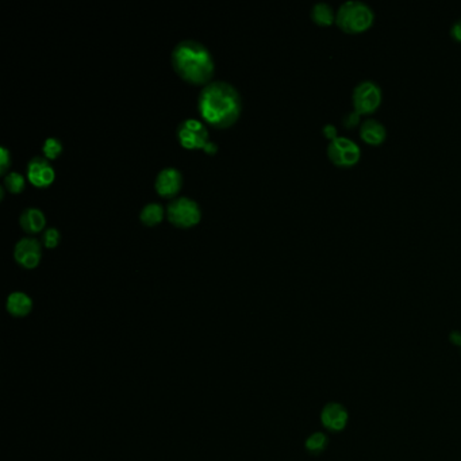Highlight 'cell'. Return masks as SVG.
Masks as SVG:
<instances>
[{
  "mask_svg": "<svg viewBox=\"0 0 461 461\" xmlns=\"http://www.w3.org/2000/svg\"><path fill=\"white\" fill-rule=\"evenodd\" d=\"M28 176L32 185L38 187L50 185L55 179V169L48 158L34 157L28 165Z\"/></svg>",
  "mask_w": 461,
  "mask_h": 461,
  "instance_id": "cell-11",
  "label": "cell"
},
{
  "mask_svg": "<svg viewBox=\"0 0 461 461\" xmlns=\"http://www.w3.org/2000/svg\"><path fill=\"white\" fill-rule=\"evenodd\" d=\"M172 65L180 77L195 84L206 83L214 73V60L209 49L192 39H185L175 46Z\"/></svg>",
  "mask_w": 461,
  "mask_h": 461,
  "instance_id": "cell-2",
  "label": "cell"
},
{
  "mask_svg": "<svg viewBox=\"0 0 461 461\" xmlns=\"http://www.w3.org/2000/svg\"><path fill=\"white\" fill-rule=\"evenodd\" d=\"M162 216H164V209L158 203H148L147 206H144L140 214L141 220L148 226H153L156 223H158L162 219Z\"/></svg>",
  "mask_w": 461,
  "mask_h": 461,
  "instance_id": "cell-17",
  "label": "cell"
},
{
  "mask_svg": "<svg viewBox=\"0 0 461 461\" xmlns=\"http://www.w3.org/2000/svg\"><path fill=\"white\" fill-rule=\"evenodd\" d=\"M178 137L185 148H205L209 142V131L207 127L198 121L188 118L179 124Z\"/></svg>",
  "mask_w": 461,
  "mask_h": 461,
  "instance_id": "cell-7",
  "label": "cell"
},
{
  "mask_svg": "<svg viewBox=\"0 0 461 461\" xmlns=\"http://www.w3.org/2000/svg\"><path fill=\"white\" fill-rule=\"evenodd\" d=\"M348 410L344 407V404L337 402L328 403L321 411V422L328 431L335 433L344 431L348 425Z\"/></svg>",
  "mask_w": 461,
  "mask_h": 461,
  "instance_id": "cell-8",
  "label": "cell"
},
{
  "mask_svg": "<svg viewBox=\"0 0 461 461\" xmlns=\"http://www.w3.org/2000/svg\"><path fill=\"white\" fill-rule=\"evenodd\" d=\"M383 91L375 80H363L356 84L352 93L353 109L360 114H372L382 104Z\"/></svg>",
  "mask_w": 461,
  "mask_h": 461,
  "instance_id": "cell-4",
  "label": "cell"
},
{
  "mask_svg": "<svg viewBox=\"0 0 461 461\" xmlns=\"http://www.w3.org/2000/svg\"><path fill=\"white\" fill-rule=\"evenodd\" d=\"M0 154H1L0 169H1V172H4L6 168H7V165H8V161H10V154H8V151L6 148H0Z\"/></svg>",
  "mask_w": 461,
  "mask_h": 461,
  "instance_id": "cell-24",
  "label": "cell"
},
{
  "mask_svg": "<svg viewBox=\"0 0 461 461\" xmlns=\"http://www.w3.org/2000/svg\"><path fill=\"white\" fill-rule=\"evenodd\" d=\"M14 254L19 264L32 268L41 258V244L32 237H23L17 243Z\"/></svg>",
  "mask_w": 461,
  "mask_h": 461,
  "instance_id": "cell-9",
  "label": "cell"
},
{
  "mask_svg": "<svg viewBox=\"0 0 461 461\" xmlns=\"http://www.w3.org/2000/svg\"><path fill=\"white\" fill-rule=\"evenodd\" d=\"M4 185L7 187L8 191H11L14 194H18L19 191H22V188L25 185V179L18 172H10L4 179Z\"/></svg>",
  "mask_w": 461,
  "mask_h": 461,
  "instance_id": "cell-18",
  "label": "cell"
},
{
  "mask_svg": "<svg viewBox=\"0 0 461 461\" xmlns=\"http://www.w3.org/2000/svg\"><path fill=\"white\" fill-rule=\"evenodd\" d=\"M449 339H451V342L452 344H455V345H458V346H461V333L460 332H458V330H455V332H452L451 335H449Z\"/></svg>",
  "mask_w": 461,
  "mask_h": 461,
  "instance_id": "cell-25",
  "label": "cell"
},
{
  "mask_svg": "<svg viewBox=\"0 0 461 461\" xmlns=\"http://www.w3.org/2000/svg\"><path fill=\"white\" fill-rule=\"evenodd\" d=\"M168 218L179 227H188L199 222L200 209L195 200L180 196L168 205Z\"/></svg>",
  "mask_w": 461,
  "mask_h": 461,
  "instance_id": "cell-6",
  "label": "cell"
},
{
  "mask_svg": "<svg viewBox=\"0 0 461 461\" xmlns=\"http://www.w3.org/2000/svg\"><path fill=\"white\" fill-rule=\"evenodd\" d=\"M42 238L46 247H55L60 241V232L56 227H48Z\"/></svg>",
  "mask_w": 461,
  "mask_h": 461,
  "instance_id": "cell-20",
  "label": "cell"
},
{
  "mask_svg": "<svg viewBox=\"0 0 461 461\" xmlns=\"http://www.w3.org/2000/svg\"><path fill=\"white\" fill-rule=\"evenodd\" d=\"M328 156L333 164L342 168H348L359 162L361 157V149L360 145L352 138L339 135L337 138L329 141Z\"/></svg>",
  "mask_w": 461,
  "mask_h": 461,
  "instance_id": "cell-5",
  "label": "cell"
},
{
  "mask_svg": "<svg viewBox=\"0 0 461 461\" xmlns=\"http://www.w3.org/2000/svg\"><path fill=\"white\" fill-rule=\"evenodd\" d=\"M199 113L216 127H227L240 115L241 97L238 91L226 82H213L199 95Z\"/></svg>",
  "mask_w": 461,
  "mask_h": 461,
  "instance_id": "cell-1",
  "label": "cell"
},
{
  "mask_svg": "<svg viewBox=\"0 0 461 461\" xmlns=\"http://www.w3.org/2000/svg\"><path fill=\"white\" fill-rule=\"evenodd\" d=\"M207 153L213 154L216 153V145L214 144V142H211V141H209L207 144H206V147L203 148Z\"/></svg>",
  "mask_w": 461,
  "mask_h": 461,
  "instance_id": "cell-26",
  "label": "cell"
},
{
  "mask_svg": "<svg viewBox=\"0 0 461 461\" xmlns=\"http://www.w3.org/2000/svg\"><path fill=\"white\" fill-rule=\"evenodd\" d=\"M32 308V301L30 297L25 292L15 291L8 295L7 298V310L10 314L15 317H25L28 315Z\"/></svg>",
  "mask_w": 461,
  "mask_h": 461,
  "instance_id": "cell-14",
  "label": "cell"
},
{
  "mask_svg": "<svg viewBox=\"0 0 461 461\" xmlns=\"http://www.w3.org/2000/svg\"><path fill=\"white\" fill-rule=\"evenodd\" d=\"M62 142L57 138H55V137H49L45 141L44 147H42V151H44V153H45V156L48 158H56L60 154V152H62Z\"/></svg>",
  "mask_w": 461,
  "mask_h": 461,
  "instance_id": "cell-19",
  "label": "cell"
},
{
  "mask_svg": "<svg viewBox=\"0 0 461 461\" xmlns=\"http://www.w3.org/2000/svg\"><path fill=\"white\" fill-rule=\"evenodd\" d=\"M311 19L319 26H329L336 22L337 11L328 1H317L311 8Z\"/></svg>",
  "mask_w": 461,
  "mask_h": 461,
  "instance_id": "cell-13",
  "label": "cell"
},
{
  "mask_svg": "<svg viewBox=\"0 0 461 461\" xmlns=\"http://www.w3.org/2000/svg\"><path fill=\"white\" fill-rule=\"evenodd\" d=\"M360 117H361V114L357 113V111L353 109V110L348 111V113L344 115V118H342V124H344L345 127H348V129H353V127H356L359 123L361 122Z\"/></svg>",
  "mask_w": 461,
  "mask_h": 461,
  "instance_id": "cell-21",
  "label": "cell"
},
{
  "mask_svg": "<svg viewBox=\"0 0 461 461\" xmlns=\"http://www.w3.org/2000/svg\"><path fill=\"white\" fill-rule=\"evenodd\" d=\"M451 35L458 42H461V18L456 19L451 28Z\"/></svg>",
  "mask_w": 461,
  "mask_h": 461,
  "instance_id": "cell-23",
  "label": "cell"
},
{
  "mask_svg": "<svg viewBox=\"0 0 461 461\" xmlns=\"http://www.w3.org/2000/svg\"><path fill=\"white\" fill-rule=\"evenodd\" d=\"M322 133H323V135H325L328 140H330V141L339 137L337 127H336V124H333V123H326V124L322 127Z\"/></svg>",
  "mask_w": 461,
  "mask_h": 461,
  "instance_id": "cell-22",
  "label": "cell"
},
{
  "mask_svg": "<svg viewBox=\"0 0 461 461\" xmlns=\"http://www.w3.org/2000/svg\"><path fill=\"white\" fill-rule=\"evenodd\" d=\"M360 137L369 145H380L387 137V129L379 120L367 118L360 124Z\"/></svg>",
  "mask_w": 461,
  "mask_h": 461,
  "instance_id": "cell-12",
  "label": "cell"
},
{
  "mask_svg": "<svg viewBox=\"0 0 461 461\" xmlns=\"http://www.w3.org/2000/svg\"><path fill=\"white\" fill-rule=\"evenodd\" d=\"M328 444H329L328 435L322 431H315V433L308 435V440L305 442V446H306L308 453L319 455L328 448Z\"/></svg>",
  "mask_w": 461,
  "mask_h": 461,
  "instance_id": "cell-16",
  "label": "cell"
},
{
  "mask_svg": "<svg viewBox=\"0 0 461 461\" xmlns=\"http://www.w3.org/2000/svg\"><path fill=\"white\" fill-rule=\"evenodd\" d=\"M21 225L29 233H37L45 226V214L37 207H28L21 214Z\"/></svg>",
  "mask_w": 461,
  "mask_h": 461,
  "instance_id": "cell-15",
  "label": "cell"
},
{
  "mask_svg": "<svg viewBox=\"0 0 461 461\" xmlns=\"http://www.w3.org/2000/svg\"><path fill=\"white\" fill-rule=\"evenodd\" d=\"M183 183V176L179 169L173 167L164 168L156 178V189L164 196H173L179 192Z\"/></svg>",
  "mask_w": 461,
  "mask_h": 461,
  "instance_id": "cell-10",
  "label": "cell"
},
{
  "mask_svg": "<svg viewBox=\"0 0 461 461\" xmlns=\"http://www.w3.org/2000/svg\"><path fill=\"white\" fill-rule=\"evenodd\" d=\"M375 21V11L363 0H345L337 8L336 23L349 34L368 30Z\"/></svg>",
  "mask_w": 461,
  "mask_h": 461,
  "instance_id": "cell-3",
  "label": "cell"
}]
</instances>
